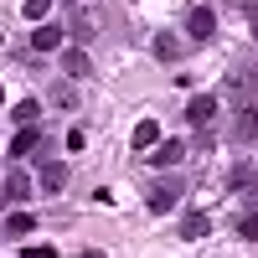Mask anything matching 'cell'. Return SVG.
I'll list each match as a JSON object with an SVG mask.
<instances>
[{
  "instance_id": "cell-1",
  "label": "cell",
  "mask_w": 258,
  "mask_h": 258,
  "mask_svg": "<svg viewBox=\"0 0 258 258\" xmlns=\"http://www.w3.org/2000/svg\"><path fill=\"white\" fill-rule=\"evenodd\" d=\"M176 202H181V176H165L160 186H150V212H155V217H165Z\"/></svg>"
},
{
  "instance_id": "cell-2",
  "label": "cell",
  "mask_w": 258,
  "mask_h": 258,
  "mask_svg": "<svg viewBox=\"0 0 258 258\" xmlns=\"http://www.w3.org/2000/svg\"><path fill=\"white\" fill-rule=\"evenodd\" d=\"M212 31H217V16H212V6H191V11H186V36L207 41Z\"/></svg>"
},
{
  "instance_id": "cell-3",
  "label": "cell",
  "mask_w": 258,
  "mask_h": 258,
  "mask_svg": "<svg viewBox=\"0 0 258 258\" xmlns=\"http://www.w3.org/2000/svg\"><path fill=\"white\" fill-rule=\"evenodd\" d=\"M212 114H217V98H212V93H197V98L186 103V124H191V129L212 124Z\"/></svg>"
},
{
  "instance_id": "cell-4",
  "label": "cell",
  "mask_w": 258,
  "mask_h": 258,
  "mask_svg": "<svg viewBox=\"0 0 258 258\" xmlns=\"http://www.w3.org/2000/svg\"><path fill=\"white\" fill-rule=\"evenodd\" d=\"M232 135H238L243 145L258 140V103H238V119H232Z\"/></svg>"
},
{
  "instance_id": "cell-5",
  "label": "cell",
  "mask_w": 258,
  "mask_h": 258,
  "mask_svg": "<svg viewBox=\"0 0 258 258\" xmlns=\"http://www.w3.org/2000/svg\"><path fill=\"white\" fill-rule=\"evenodd\" d=\"M41 176V191H47V197H62V191H68V165H57V160H47L36 170Z\"/></svg>"
},
{
  "instance_id": "cell-6",
  "label": "cell",
  "mask_w": 258,
  "mask_h": 258,
  "mask_svg": "<svg viewBox=\"0 0 258 258\" xmlns=\"http://www.w3.org/2000/svg\"><path fill=\"white\" fill-rule=\"evenodd\" d=\"M150 52H155V62H181V36L176 31H155Z\"/></svg>"
},
{
  "instance_id": "cell-7",
  "label": "cell",
  "mask_w": 258,
  "mask_h": 258,
  "mask_svg": "<svg viewBox=\"0 0 258 258\" xmlns=\"http://www.w3.org/2000/svg\"><path fill=\"white\" fill-rule=\"evenodd\" d=\"M36 150H41V129H36V124H26V129L11 140V155H16V160H26V155H36Z\"/></svg>"
},
{
  "instance_id": "cell-8",
  "label": "cell",
  "mask_w": 258,
  "mask_h": 258,
  "mask_svg": "<svg viewBox=\"0 0 258 258\" xmlns=\"http://www.w3.org/2000/svg\"><path fill=\"white\" fill-rule=\"evenodd\" d=\"M62 47V26H52V21H41V26L31 31V52H57Z\"/></svg>"
},
{
  "instance_id": "cell-9",
  "label": "cell",
  "mask_w": 258,
  "mask_h": 258,
  "mask_svg": "<svg viewBox=\"0 0 258 258\" xmlns=\"http://www.w3.org/2000/svg\"><path fill=\"white\" fill-rule=\"evenodd\" d=\"M88 68H93V62H88L83 47H68V52H62V73H68V78H88Z\"/></svg>"
},
{
  "instance_id": "cell-10",
  "label": "cell",
  "mask_w": 258,
  "mask_h": 258,
  "mask_svg": "<svg viewBox=\"0 0 258 258\" xmlns=\"http://www.w3.org/2000/svg\"><path fill=\"white\" fill-rule=\"evenodd\" d=\"M181 155H186V145H181V140H160V145H155V165H160V170L181 165Z\"/></svg>"
},
{
  "instance_id": "cell-11",
  "label": "cell",
  "mask_w": 258,
  "mask_h": 258,
  "mask_svg": "<svg viewBox=\"0 0 258 258\" xmlns=\"http://www.w3.org/2000/svg\"><path fill=\"white\" fill-rule=\"evenodd\" d=\"M160 145V124L155 119H140L135 124V150H155Z\"/></svg>"
},
{
  "instance_id": "cell-12",
  "label": "cell",
  "mask_w": 258,
  "mask_h": 258,
  "mask_svg": "<svg viewBox=\"0 0 258 258\" xmlns=\"http://www.w3.org/2000/svg\"><path fill=\"white\" fill-rule=\"evenodd\" d=\"M26 197H31V176H26V170L6 176V202H26Z\"/></svg>"
},
{
  "instance_id": "cell-13",
  "label": "cell",
  "mask_w": 258,
  "mask_h": 258,
  "mask_svg": "<svg viewBox=\"0 0 258 258\" xmlns=\"http://www.w3.org/2000/svg\"><path fill=\"white\" fill-rule=\"evenodd\" d=\"M207 232H212V217H202V212H191V217L181 222V238H186V243H197V238H207Z\"/></svg>"
},
{
  "instance_id": "cell-14",
  "label": "cell",
  "mask_w": 258,
  "mask_h": 258,
  "mask_svg": "<svg viewBox=\"0 0 258 258\" xmlns=\"http://www.w3.org/2000/svg\"><path fill=\"white\" fill-rule=\"evenodd\" d=\"M11 114H16V124H21V129H26V124H36V119H41V103H36V98H21Z\"/></svg>"
},
{
  "instance_id": "cell-15",
  "label": "cell",
  "mask_w": 258,
  "mask_h": 258,
  "mask_svg": "<svg viewBox=\"0 0 258 258\" xmlns=\"http://www.w3.org/2000/svg\"><path fill=\"white\" fill-rule=\"evenodd\" d=\"M31 227H36V217H31V212H16V217L6 222V232H11V238H26Z\"/></svg>"
},
{
  "instance_id": "cell-16",
  "label": "cell",
  "mask_w": 258,
  "mask_h": 258,
  "mask_svg": "<svg viewBox=\"0 0 258 258\" xmlns=\"http://www.w3.org/2000/svg\"><path fill=\"white\" fill-rule=\"evenodd\" d=\"M21 11H26V21H36V26H41V21H47V11H52V0H26Z\"/></svg>"
},
{
  "instance_id": "cell-17",
  "label": "cell",
  "mask_w": 258,
  "mask_h": 258,
  "mask_svg": "<svg viewBox=\"0 0 258 258\" xmlns=\"http://www.w3.org/2000/svg\"><path fill=\"white\" fill-rule=\"evenodd\" d=\"M232 186H258V165H238L232 170Z\"/></svg>"
},
{
  "instance_id": "cell-18",
  "label": "cell",
  "mask_w": 258,
  "mask_h": 258,
  "mask_svg": "<svg viewBox=\"0 0 258 258\" xmlns=\"http://www.w3.org/2000/svg\"><path fill=\"white\" fill-rule=\"evenodd\" d=\"M238 238H248V243H258V212H248V217L238 222Z\"/></svg>"
},
{
  "instance_id": "cell-19",
  "label": "cell",
  "mask_w": 258,
  "mask_h": 258,
  "mask_svg": "<svg viewBox=\"0 0 258 258\" xmlns=\"http://www.w3.org/2000/svg\"><path fill=\"white\" fill-rule=\"evenodd\" d=\"M78 258H103V248H83V253H78Z\"/></svg>"
},
{
  "instance_id": "cell-20",
  "label": "cell",
  "mask_w": 258,
  "mask_h": 258,
  "mask_svg": "<svg viewBox=\"0 0 258 258\" xmlns=\"http://www.w3.org/2000/svg\"><path fill=\"white\" fill-rule=\"evenodd\" d=\"M248 16H253V21H258V0H248Z\"/></svg>"
},
{
  "instance_id": "cell-21",
  "label": "cell",
  "mask_w": 258,
  "mask_h": 258,
  "mask_svg": "<svg viewBox=\"0 0 258 258\" xmlns=\"http://www.w3.org/2000/svg\"><path fill=\"white\" fill-rule=\"evenodd\" d=\"M253 36H258V21H253Z\"/></svg>"
}]
</instances>
